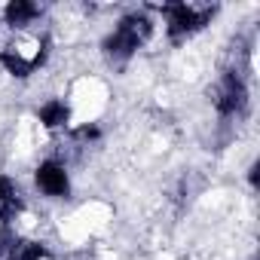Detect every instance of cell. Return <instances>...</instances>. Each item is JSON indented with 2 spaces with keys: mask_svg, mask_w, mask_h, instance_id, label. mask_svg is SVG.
Segmentation results:
<instances>
[{
  "mask_svg": "<svg viewBox=\"0 0 260 260\" xmlns=\"http://www.w3.org/2000/svg\"><path fill=\"white\" fill-rule=\"evenodd\" d=\"M153 31H156V19L150 16V10H128L101 37V55L107 58V64L125 68L153 40Z\"/></svg>",
  "mask_w": 260,
  "mask_h": 260,
  "instance_id": "cell-1",
  "label": "cell"
},
{
  "mask_svg": "<svg viewBox=\"0 0 260 260\" xmlns=\"http://www.w3.org/2000/svg\"><path fill=\"white\" fill-rule=\"evenodd\" d=\"M153 13L162 16L166 25V40L172 46H184L196 34H202L211 19L217 16V7H202V4H162L153 7Z\"/></svg>",
  "mask_w": 260,
  "mask_h": 260,
  "instance_id": "cell-2",
  "label": "cell"
},
{
  "mask_svg": "<svg viewBox=\"0 0 260 260\" xmlns=\"http://www.w3.org/2000/svg\"><path fill=\"white\" fill-rule=\"evenodd\" d=\"M248 101H251V92H248V80L242 77V71H236V68L223 71L211 89L214 113L220 119H239L248 110Z\"/></svg>",
  "mask_w": 260,
  "mask_h": 260,
  "instance_id": "cell-3",
  "label": "cell"
},
{
  "mask_svg": "<svg viewBox=\"0 0 260 260\" xmlns=\"http://www.w3.org/2000/svg\"><path fill=\"white\" fill-rule=\"evenodd\" d=\"M34 187L46 199H55V202H64L74 193L71 172H68V166L58 156H46V159L37 162V169H34Z\"/></svg>",
  "mask_w": 260,
  "mask_h": 260,
  "instance_id": "cell-4",
  "label": "cell"
},
{
  "mask_svg": "<svg viewBox=\"0 0 260 260\" xmlns=\"http://www.w3.org/2000/svg\"><path fill=\"white\" fill-rule=\"evenodd\" d=\"M43 19V7L34 0H10L0 10V25H7L13 34H28V28H34Z\"/></svg>",
  "mask_w": 260,
  "mask_h": 260,
  "instance_id": "cell-5",
  "label": "cell"
},
{
  "mask_svg": "<svg viewBox=\"0 0 260 260\" xmlns=\"http://www.w3.org/2000/svg\"><path fill=\"white\" fill-rule=\"evenodd\" d=\"M28 202H25V193H22V184L0 172V226H16V220L25 214Z\"/></svg>",
  "mask_w": 260,
  "mask_h": 260,
  "instance_id": "cell-6",
  "label": "cell"
},
{
  "mask_svg": "<svg viewBox=\"0 0 260 260\" xmlns=\"http://www.w3.org/2000/svg\"><path fill=\"white\" fill-rule=\"evenodd\" d=\"M40 128H46V132H68V128L74 125V104L68 98H46L37 110H34Z\"/></svg>",
  "mask_w": 260,
  "mask_h": 260,
  "instance_id": "cell-7",
  "label": "cell"
},
{
  "mask_svg": "<svg viewBox=\"0 0 260 260\" xmlns=\"http://www.w3.org/2000/svg\"><path fill=\"white\" fill-rule=\"evenodd\" d=\"M4 260H49V248H46V242H40V239L19 236L16 245L10 248V254H7Z\"/></svg>",
  "mask_w": 260,
  "mask_h": 260,
  "instance_id": "cell-8",
  "label": "cell"
},
{
  "mask_svg": "<svg viewBox=\"0 0 260 260\" xmlns=\"http://www.w3.org/2000/svg\"><path fill=\"white\" fill-rule=\"evenodd\" d=\"M16 239H19L16 226H0V260L10 254V248L16 245Z\"/></svg>",
  "mask_w": 260,
  "mask_h": 260,
  "instance_id": "cell-9",
  "label": "cell"
},
{
  "mask_svg": "<svg viewBox=\"0 0 260 260\" xmlns=\"http://www.w3.org/2000/svg\"><path fill=\"white\" fill-rule=\"evenodd\" d=\"M248 184H251L254 193L260 190V159H254V162L248 166Z\"/></svg>",
  "mask_w": 260,
  "mask_h": 260,
  "instance_id": "cell-10",
  "label": "cell"
}]
</instances>
